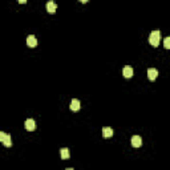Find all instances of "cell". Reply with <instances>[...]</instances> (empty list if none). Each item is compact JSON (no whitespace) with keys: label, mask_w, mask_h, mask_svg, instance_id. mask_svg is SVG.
<instances>
[{"label":"cell","mask_w":170,"mask_h":170,"mask_svg":"<svg viewBox=\"0 0 170 170\" xmlns=\"http://www.w3.org/2000/svg\"><path fill=\"white\" fill-rule=\"evenodd\" d=\"M160 40H161V32L160 31H153L149 36V43L153 47H158L160 45Z\"/></svg>","instance_id":"6da1fadb"},{"label":"cell","mask_w":170,"mask_h":170,"mask_svg":"<svg viewBox=\"0 0 170 170\" xmlns=\"http://www.w3.org/2000/svg\"><path fill=\"white\" fill-rule=\"evenodd\" d=\"M24 126H25V129H27L28 132H33V130L36 129V122H35V120H32V118L27 120V121H25V124H24Z\"/></svg>","instance_id":"7a4b0ae2"},{"label":"cell","mask_w":170,"mask_h":170,"mask_svg":"<svg viewBox=\"0 0 170 170\" xmlns=\"http://www.w3.org/2000/svg\"><path fill=\"white\" fill-rule=\"evenodd\" d=\"M27 45L28 47H31V48H35L36 45H37V39H36L33 35H29L27 37Z\"/></svg>","instance_id":"3957f363"},{"label":"cell","mask_w":170,"mask_h":170,"mask_svg":"<svg viewBox=\"0 0 170 170\" xmlns=\"http://www.w3.org/2000/svg\"><path fill=\"white\" fill-rule=\"evenodd\" d=\"M157 76H158V70H157L156 68H150V69H148V77H149V80L154 81L157 79Z\"/></svg>","instance_id":"277c9868"},{"label":"cell","mask_w":170,"mask_h":170,"mask_svg":"<svg viewBox=\"0 0 170 170\" xmlns=\"http://www.w3.org/2000/svg\"><path fill=\"white\" fill-rule=\"evenodd\" d=\"M132 145L134 148H140V146L142 145V138L140 137V135H133L132 137Z\"/></svg>","instance_id":"5b68a950"},{"label":"cell","mask_w":170,"mask_h":170,"mask_svg":"<svg viewBox=\"0 0 170 170\" xmlns=\"http://www.w3.org/2000/svg\"><path fill=\"white\" fill-rule=\"evenodd\" d=\"M56 9H57V4L55 1H48L47 3V11H48L49 14H55Z\"/></svg>","instance_id":"8992f818"},{"label":"cell","mask_w":170,"mask_h":170,"mask_svg":"<svg viewBox=\"0 0 170 170\" xmlns=\"http://www.w3.org/2000/svg\"><path fill=\"white\" fill-rule=\"evenodd\" d=\"M70 110H73V112L80 110V101L77 100V98H73L72 102H70Z\"/></svg>","instance_id":"52a82bcc"},{"label":"cell","mask_w":170,"mask_h":170,"mask_svg":"<svg viewBox=\"0 0 170 170\" xmlns=\"http://www.w3.org/2000/svg\"><path fill=\"white\" fill-rule=\"evenodd\" d=\"M122 75H124V77H126V79H130V77L133 76V68L132 66H125L124 70H122Z\"/></svg>","instance_id":"ba28073f"},{"label":"cell","mask_w":170,"mask_h":170,"mask_svg":"<svg viewBox=\"0 0 170 170\" xmlns=\"http://www.w3.org/2000/svg\"><path fill=\"white\" fill-rule=\"evenodd\" d=\"M102 135H104L105 138H110L112 135H113V129L112 128H102Z\"/></svg>","instance_id":"9c48e42d"},{"label":"cell","mask_w":170,"mask_h":170,"mask_svg":"<svg viewBox=\"0 0 170 170\" xmlns=\"http://www.w3.org/2000/svg\"><path fill=\"white\" fill-rule=\"evenodd\" d=\"M60 154H61V158H63V160H68V158H69V156H70L69 150L66 149V148H63V149L60 150Z\"/></svg>","instance_id":"30bf717a"},{"label":"cell","mask_w":170,"mask_h":170,"mask_svg":"<svg viewBox=\"0 0 170 170\" xmlns=\"http://www.w3.org/2000/svg\"><path fill=\"white\" fill-rule=\"evenodd\" d=\"M3 144H4V146H5V148H11V146H12V138H11L9 134H7V137L4 138Z\"/></svg>","instance_id":"8fae6325"},{"label":"cell","mask_w":170,"mask_h":170,"mask_svg":"<svg viewBox=\"0 0 170 170\" xmlns=\"http://www.w3.org/2000/svg\"><path fill=\"white\" fill-rule=\"evenodd\" d=\"M163 45H165V48L169 49L170 48V37H166L163 40Z\"/></svg>","instance_id":"7c38bea8"},{"label":"cell","mask_w":170,"mask_h":170,"mask_svg":"<svg viewBox=\"0 0 170 170\" xmlns=\"http://www.w3.org/2000/svg\"><path fill=\"white\" fill-rule=\"evenodd\" d=\"M7 137V133H4V132H0V142H3L4 138Z\"/></svg>","instance_id":"4fadbf2b"},{"label":"cell","mask_w":170,"mask_h":170,"mask_svg":"<svg viewBox=\"0 0 170 170\" xmlns=\"http://www.w3.org/2000/svg\"><path fill=\"white\" fill-rule=\"evenodd\" d=\"M18 1H19L20 4H25V3H27V0H18Z\"/></svg>","instance_id":"5bb4252c"},{"label":"cell","mask_w":170,"mask_h":170,"mask_svg":"<svg viewBox=\"0 0 170 170\" xmlns=\"http://www.w3.org/2000/svg\"><path fill=\"white\" fill-rule=\"evenodd\" d=\"M81 3H88V1H89V0H80Z\"/></svg>","instance_id":"9a60e30c"}]
</instances>
